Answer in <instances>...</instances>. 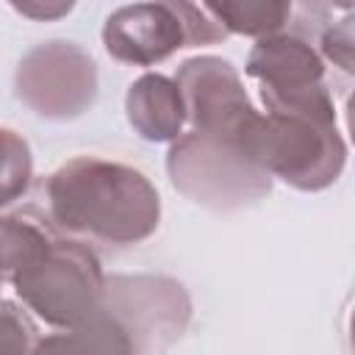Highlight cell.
<instances>
[{"instance_id": "6da1fadb", "label": "cell", "mask_w": 355, "mask_h": 355, "mask_svg": "<svg viewBox=\"0 0 355 355\" xmlns=\"http://www.w3.org/2000/svg\"><path fill=\"white\" fill-rule=\"evenodd\" d=\"M47 216L58 233L105 247H133L161 222L150 178L128 164L78 155L44 180Z\"/></svg>"}, {"instance_id": "7a4b0ae2", "label": "cell", "mask_w": 355, "mask_h": 355, "mask_svg": "<svg viewBox=\"0 0 355 355\" xmlns=\"http://www.w3.org/2000/svg\"><path fill=\"white\" fill-rule=\"evenodd\" d=\"M239 144L263 172L300 191L333 186L347 164V141L327 116L255 114L239 133Z\"/></svg>"}, {"instance_id": "3957f363", "label": "cell", "mask_w": 355, "mask_h": 355, "mask_svg": "<svg viewBox=\"0 0 355 355\" xmlns=\"http://www.w3.org/2000/svg\"><path fill=\"white\" fill-rule=\"evenodd\" d=\"M172 186L191 202L211 211H239L272 194V175L263 172L239 141L189 130L166 153Z\"/></svg>"}, {"instance_id": "277c9868", "label": "cell", "mask_w": 355, "mask_h": 355, "mask_svg": "<svg viewBox=\"0 0 355 355\" xmlns=\"http://www.w3.org/2000/svg\"><path fill=\"white\" fill-rule=\"evenodd\" d=\"M103 280L105 275L94 250L61 233L33 266L11 280V286L39 319L55 330H69L100 305Z\"/></svg>"}, {"instance_id": "5b68a950", "label": "cell", "mask_w": 355, "mask_h": 355, "mask_svg": "<svg viewBox=\"0 0 355 355\" xmlns=\"http://www.w3.org/2000/svg\"><path fill=\"white\" fill-rule=\"evenodd\" d=\"M100 308L122 330L133 355L169 349L191 322L186 286L166 275H105Z\"/></svg>"}, {"instance_id": "8992f818", "label": "cell", "mask_w": 355, "mask_h": 355, "mask_svg": "<svg viewBox=\"0 0 355 355\" xmlns=\"http://www.w3.org/2000/svg\"><path fill=\"white\" fill-rule=\"evenodd\" d=\"M244 69L258 80L266 111L336 119V103L324 80V58L313 42L288 31L261 36Z\"/></svg>"}, {"instance_id": "52a82bcc", "label": "cell", "mask_w": 355, "mask_h": 355, "mask_svg": "<svg viewBox=\"0 0 355 355\" xmlns=\"http://www.w3.org/2000/svg\"><path fill=\"white\" fill-rule=\"evenodd\" d=\"M14 92L44 119H78L97 100V64L80 44L50 39L19 58Z\"/></svg>"}, {"instance_id": "ba28073f", "label": "cell", "mask_w": 355, "mask_h": 355, "mask_svg": "<svg viewBox=\"0 0 355 355\" xmlns=\"http://www.w3.org/2000/svg\"><path fill=\"white\" fill-rule=\"evenodd\" d=\"M175 83L183 94L186 119L194 130L239 141L244 125L258 114L236 67L219 55H194L178 67Z\"/></svg>"}, {"instance_id": "9c48e42d", "label": "cell", "mask_w": 355, "mask_h": 355, "mask_svg": "<svg viewBox=\"0 0 355 355\" xmlns=\"http://www.w3.org/2000/svg\"><path fill=\"white\" fill-rule=\"evenodd\" d=\"M103 44L122 64L153 67L183 47V31L164 3H133L108 14Z\"/></svg>"}, {"instance_id": "30bf717a", "label": "cell", "mask_w": 355, "mask_h": 355, "mask_svg": "<svg viewBox=\"0 0 355 355\" xmlns=\"http://www.w3.org/2000/svg\"><path fill=\"white\" fill-rule=\"evenodd\" d=\"M125 114L144 141H175L186 122L183 94L175 78L161 72H147L130 83L125 94Z\"/></svg>"}, {"instance_id": "8fae6325", "label": "cell", "mask_w": 355, "mask_h": 355, "mask_svg": "<svg viewBox=\"0 0 355 355\" xmlns=\"http://www.w3.org/2000/svg\"><path fill=\"white\" fill-rule=\"evenodd\" d=\"M58 227L36 208H22L0 219V280H14L33 266L58 239Z\"/></svg>"}, {"instance_id": "7c38bea8", "label": "cell", "mask_w": 355, "mask_h": 355, "mask_svg": "<svg viewBox=\"0 0 355 355\" xmlns=\"http://www.w3.org/2000/svg\"><path fill=\"white\" fill-rule=\"evenodd\" d=\"M205 6L227 33L255 39L288 31L297 14V0H205Z\"/></svg>"}, {"instance_id": "4fadbf2b", "label": "cell", "mask_w": 355, "mask_h": 355, "mask_svg": "<svg viewBox=\"0 0 355 355\" xmlns=\"http://www.w3.org/2000/svg\"><path fill=\"white\" fill-rule=\"evenodd\" d=\"M33 178L31 144L11 128H0V208L19 200Z\"/></svg>"}, {"instance_id": "5bb4252c", "label": "cell", "mask_w": 355, "mask_h": 355, "mask_svg": "<svg viewBox=\"0 0 355 355\" xmlns=\"http://www.w3.org/2000/svg\"><path fill=\"white\" fill-rule=\"evenodd\" d=\"M158 3H164L175 14V19L180 22L183 47L219 44V42H225L230 36L225 31V25L211 14L205 0H158Z\"/></svg>"}, {"instance_id": "9a60e30c", "label": "cell", "mask_w": 355, "mask_h": 355, "mask_svg": "<svg viewBox=\"0 0 355 355\" xmlns=\"http://www.w3.org/2000/svg\"><path fill=\"white\" fill-rule=\"evenodd\" d=\"M39 327L25 308L0 300V352H39Z\"/></svg>"}, {"instance_id": "2e32d148", "label": "cell", "mask_w": 355, "mask_h": 355, "mask_svg": "<svg viewBox=\"0 0 355 355\" xmlns=\"http://www.w3.org/2000/svg\"><path fill=\"white\" fill-rule=\"evenodd\" d=\"M352 17H344L338 22H327V28L319 33L316 44H319V55H324L327 61H333L336 67H341L347 75L355 69L352 67Z\"/></svg>"}, {"instance_id": "e0dca14e", "label": "cell", "mask_w": 355, "mask_h": 355, "mask_svg": "<svg viewBox=\"0 0 355 355\" xmlns=\"http://www.w3.org/2000/svg\"><path fill=\"white\" fill-rule=\"evenodd\" d=\"M14 6V11H19L22 17L28 19H36V22H55V19H64L78 0H8Z\"/></svg>"}, {"instance_id": "ac0fdd59", "label": "cell", "mask_w": 355, "mask_h": 355, "mask_svg": "<svg viewBox=\"0 0 355 355\" xmlns=\"http://www.w3.org/2000/svg\"><path fill=\"white\" fill-rule=\"evenodd\" d=\"M327 6H333V8H341V11H349L352 8V0H324Z\"/></svg>"}, {"instance_id": "d6986e66", "label": "cell", "mask_w": 355, "mask_h": 355, "mask_svg": "<svg viewBox=\"0 0 355 355\" xmlns=\"http://www.w3.org/2000/svg\"><path fill=\"white\" fill-rule=\"evenodd\" d=\"M0 283H3V280H0Z\"/></svg>"}]
</instances>
